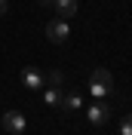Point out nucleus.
I'll return each mask as SVG.
<instances>
[{"instance_id": "nucleus-1", "label": "nucleus", "mask_w": 132, "mask_h": 135, "mask_svg": "<svg viewBox=\"0 0 132 135\" xmlns=\"http://www.w3.org/2000/svg\"><path fill=\"white\" fill-rule=\"evenodd\" d=\"M89 92H92V98H101V101L114 92V77H111L107 68H95V71H92V77H89Z\"/></svg>"}, {"instance_id": "nucleus-2", "label": "nucleus", "mask_w": 132, "mask_h": 135, "mask_svg": "<svg viewBox=\"0 0 132 135\" xmlns=\"http://www.w3.org/2000/svg\"><path fill=\"white\" fill-rule=\"evenodd\" d=\"M0 123H3V129H6L9 135H22V132L28 129L22 110H3V120H0Z\"/></svg>"}, {"instance_id": "nucleus-3", "label": "nucleus", "mask_w": 132, "mask_h": 135, "mask_svg": "<svg viewBox=\"0 0 132 135\" xmlns=\"http://www.w3.org/2000/svg\"><path fill=\"white\" fill-rule=\"evenodd\" d=\"M46 37H49V43H65L68 37H71L68 18H52L49 25H46Z\"/></svg>"}, {"instance_id": "nucleus-4", "label": "nucleus", "mask_w": 132, "mask_h": 135, "mask_svg": "<svg viewBox=\"0 0 132 135\" xmlns=\"http://www.w3.org/2000/svg\"><path fill=\"white\" fill-rule=\"evenodd\" d=\"M107 117H111V104H105L101 98H95V104H89V114H86V120H89L92 126H105Z\"/></svg>"}, {"instance_id": "nucleus-5", "label": "nucleus", "mask_w": 132, "mask_h": 135, "mask_svg": "<svg viewBox=\"0 0 132 135\" xmlns=\"http://www.w3.org/2000/svg\"><path fill=\"white\" fill-rule=\"evenodd\" d=\"M22 83H25L28 89H43V86H46V74L37 71V68H22Z\"/></svg>"}, {"instance_id": "nucleus-6", "label": "nucleus", "mask_w": 132, "mask_h": 135, "mask_svg": "<svg viewBox=\"0 0 132 135\" xmlns=\"http://www.w3.org/2000/svg\"><path fill=\"white\" fill-rule=\"evenodd\" d=\"M58 18H74L77 16V0H52Z\"/></svg>"}, {"instance_id": "nucleus-7", "label": "nucleus", "mask_w": 132, "mask_h": 135, "mask_svg": "<svg viewBox=\"0 0 132 135\" xmlns=\"http://www.w3.org/2000/svg\"><path fill=\"white\" fill-rule=\"evenodd\" d=\"M80 104H83V101H80V95H77V92L62 95V101H58V108H62V110H77Z\"/></svg>"}, {"instance_id": "nucleus-8", "label": "nucleus", "mask_w": 132, "mask_h": 135, "mask_svg": "<svg viewBox=\"0 0 132 135\" xmlns=\"http://www.w3.org/2000/svg\"><path fill=\"white\" fill-rule=\"evenodd\" d=\"M43 101H46V104H55V108H58V101H62V92H58V86H46V89H43Z\"/></svg>"}, {"instance_id": "nucleus-9", "label": "nucleus", "mask_w": 132, "mask_h": 135, "mask_svg": "<svg viewBox=\"0 0 132 135\" xmlns=\"http://www.w3.org/2000/svg\"><path fill=\"white\" fill-rule=\"evenodd\" d=\"M65 83V74H62V71H49V74H46V86H62Z\"/></svg>"}, {"instance_id": "nucleus-10", "label": "nucleus", "mask_w": 132, "mask_h": 135, "mask_svg": "<svg viewBox=\"0 0 132 135\" xmlns=\"http://www.w3.org/2000/svg\"><path fill=\"white\" fill-rule=\"evenodd\" d=\"M120 135H132V114L123 117V123H120Z\"/></svg>"}, {"instance_id": "nucleus-11", "label": "nucleus", "mask_w": 132, "mask_h": 135, "mask_svg": "<svg viewBox=\"0 0 132 135\" xmlns=\"http://www.w3.org/2000/svg\"><path fill=\"white\" fill-rule=\"evenodd\" d=\"M6 9H9V0H0V18L6 16Z\"/></svg>"}, {"instance_id": "nucleus-12", "label": "nucleus", "mask_w": 132, "mask_h": 135, "mask_svg": "<svg viewBox=\"0 0 132 135\" xmlns=\"http://www.w3.org/2000/svg\"><path fill=\"white\" fill-rule=\"evenodd\" d=\"M37 3H40V6H52V0H37Z\"/></svg>"}]
</instances>
